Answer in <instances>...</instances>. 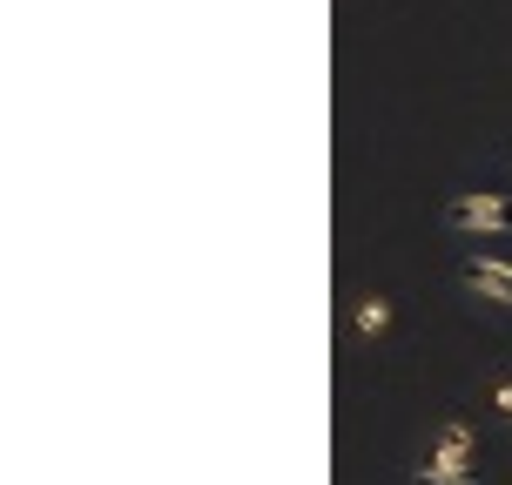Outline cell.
<instances>
[{"label":"cell","mask_w":512,"mask_h":485,"mask_svg":"<svg viewBox=\"0 0 512 485\" xmlns=\"http://www.w3.org/2000/svg\"><path fill=\"white\" fill-rule=\"evenodd\" d=\"M492 418H499V425H512V378L492 384Z\"/></svg>","instance_id":"cell-6"},{"label":"cell","mask_w":512,"mask_h":485,"mask_svg":"<svg viewBox=\"0 0 512 485\" xmlns=\"http://www.w3.org/2000/svg\"><path fill=\"white\" fill-rule=\"evenodd\" d=\"M459 283L479 297V304L512 310V263H506V256H465V263H459Z\"/></svg>","instance_id":"cell-3"},{"label":"cell","mask_w":512,"mask_h":485,"mask_svg":"<svg viewBox=\"0 0 512 485\" xmlns=\"http://www.w3.org/2000/svg\"><path fill=\"white\" fill-rule=\"evenodd\" d=\"M351 324H358V337H384V331H391V297L364 290L358 304H351Z\"/></svg>","instance_id":"cell-4"},{"label":"cell","mask_w":512,"mask_h":485,"mask_svg":"<svg viewBox=\"0 0 512 485\" xmlns=\"http://www.w3.org/2000/svg\"><path fill=\"white\" fill-rule=\"evenodd\" d=\"M479 465V432L465 418H438L432 445H425V465L418 472H472Z\"/></svg>","instance_id":"cell-2"},{"label":"cell","mask_w":512,"mask_h":485,"mask_svg":"<svg viewBox=\"0 0 512 485\" xmlns=\"http://www.w3.org/2000/svg\"><path fill=\"white\" fill-rule=\"evenodd\" d=\"M411 485H479V465L472 472H411Z\"/></svg>","instance_id":"cell-5"},{"label":"cell","mask_w":512,"mask_h":485,"mask_svg":"<svg viewBox=\"0 0 512 485\" xmlns=\"http://www.w3.org/2000/svg\"><path fill=\"white\" fill-rule=\"evenodd\" d=\"M445 230H459V236H512V203L506 196H452L445 203Z\"/></svg>","instance_id":"cell-1"}]
</instances>
